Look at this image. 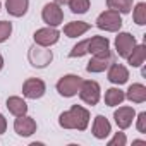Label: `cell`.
<instances>
[{
    "instance_id": "cell-31",
    "label": "cell",
    "mask_w": 146,
    "mask_h": 146,
    "mask_svg": "<svg viewBox=\"0 0 146 146\" xmlns=\"http://www.w3.org/2000/svg\"><path fill=\"white\" fill-rule=\"evenodd\" d=\"M4 64H5V60H4V57H2V55H0V70L4 69Z\"/></svg>"
},
{
    "instance_id": "cell-19",
    "label": "cell",
    "mask_w": 146,
    "mask_h": 146,
    "mask_svg": "<svg viewBox=\"0 0 146 146\" xmlns=\"http://www.w3.org/2000/svg\"><path fill=\"white\" fill-rule=\"evenodd\" d=\"M5 107H7V110H9L14 117H19V115L28 113V103H26V100H23L21 96H9L7 102H5Z\"/></svg>"
},
{
    "instance_id": "cell-14",
    "label": "cell",
    "mask_w": 146,
    "mask_h": 146,
    "mask_svg": "<svg viewBox=\"0 0 146 146\" xmlns=\"http://www.w3.org/2000/svg\"><path fill=\"white\" fill-rule=\"evenodd\" d=\"M91 131H93V136H95L96 139H107V137L110 136V132H112V125H110V122H108L107 117L96 115L95 120H93Z\"/></svg>"
},
{
    "instance_id": "cell-17",
    "label": "cell",
    "mask_w": 146,
    "mask_h": 146,
    "mask_svg": "<svg viewBox=\"0 0 146 146\" xmlns=\"http://www.w3.org/2000/svg\"><path fill=\"white\" fill-rule=\"evenodd\" d=\"M110 50V41L105 36H91L88 38V53L91 55H98L103 52Z\"/></svg>"
},
{
    "instance_id": "cell-29",
    "label": "cell",
    "mask_w": 146,
    "mask_h": 146,
    "mask_svg": "<svg viewBox=\"0 0 146 146\" xmlns=\"http://www.w3.org/2000/svg\"><path fill=\"white\" fill-rule=\"evenodd\" d=\"M5 131H7V119L0 113V134H4Z\"/></svg>"
},
{
    "instance_id": "cell-28",
    "label": "cell",
    "mask_w": 146,
    "mask_h": 146,
    "mask_svg": "<svg viewBox=\"0 0 146 146\" xmlns=\"http://www.w3.org/2000/svg\"><path fill=\"white\" fill-rule=\"evenodd\" d=\"M134 119H136V129H137L141 134H144V132H146V112L137 113Z\"/></svg>"
},
{
    "instance_id": "cell-24",
    "label": "cell",
    "mask_w": 146,
    "mask_h": 146,
    "mask_svg": "<svg viewBox=\"0 0 146 146\" xmlns=\"http://www.w3.org/2000/svg\"><path fill=\"white\" fill-rule=\"evenodd\" d=\"M90 0H69V9L72 14H86L90 11Z\"/></svg>"
},
{
    "instance_id": "cell-12",
    "label": "cell",
    "mask_w": 146,
    "mask_h": 146,
    "mask_svg": "<svg viewBox=\"0 0 146 146\" xmlns=\"http://www.w3.org/2000/svg\"><path fill=\"white\" fill-rule=\"evenodd\" d=\"M107 70H108V72H107V78H108V81H110L112 84L120 86V84H125V83L129 81V70H127V67L122 65V64H113V62H112Z\"/></svg>"
},
{
    "instance_id": "cell-27",
    "label": "cell",
    "mask_w": 146,
    "mask_h": 146,
    "mask_svg": "<svg viewBox=\"0 0 146 146\" xmlns=\"http://www.w3.org/2000/svg\"><path fill=\"white\" fill-rule=\"evenodd\" d=\"M125 144H127L125 132H115L113 137L108 141V146H125Z\"/></svg>"
},
{
    "instance_id": "cell-30",
    "label": "cell",
    "mask_w": 146,
    "mask_h": 146,
    "mask_svg": "<svg viewBox=\"0 0 146 146\" xmlns=\"http://www.w3.org/2000/svg\"><path fill=\"white\" fill-rule=\"evenodd\" d=\"M53 2L58 5H65V4H69V0H53Z\"/></svg>"
},
{
    "instance_id": "cell-22",
    "label": "cell",
    "mask_w": 146,
    "mask_h": 146,
    "mask_svg": "<svg viewBox=\"0 0 146 146\" xmlns=\"http://www.w3.org/2000/svg\"><path fill=\"white\" fill-rule=\"evenodd\" d=\"M134 0H107V7L117 11L119 14H129L132 11Z\"/></svg>"
},
{
    "instance_id": "cell-3",
    "label": "cell",
    "mask_w": 146,
    "mask_h": 146,
    "mask_svg": "<svg viewBox=\"0 0 146 146\" xmlns=\"http://www.w3.org/2000/svg\"><path fill=\"white\" fill-rule=\"evenodd\" d=\"M81 83L83 79L78 76V74H65L62 76L58 81H57V91L60 96L64 98H72V96H76L79 88H81Z\"/></svg>"
},
{
    "instance_id": "cell-18",
    "label": "cell",
    "mask_w": 146,
    "mask_h": 146,
    "mask_svg": "<svg viewBox=\"0 0 146 146\" xmlns=\"http://www.w3.org/2000/svg\"><path fill=\"white\" fill-rule=\"evenodd\" d=\"M124 95L131 103H144L146 102V86L141 83H134L127 88V91Z\"/></svg>"
},
{
    "instance_id": "cell-5",
    "label": "cell",
    "mask_w": 146,
    "mask_h": 146,
    "mask_svg": "<svg viewBox=\"0 0 146 146\" xmlns=\"http://www.w3.org/2000/svg\"><path fill=\"white\" fill-rule=\"evenodd\" d=\"M78 95H79V98L86 103V105H96L98 102H100V98H102V88H100V84L96 83V81H93V79H88V81H83L81 83V88H79V91H78Z\"/></svg>"
},
{
    "instance_id": "cell-8",
    "label": "cell",
    "mask_w": 146,
    "mask_h": 146,
    "mask_svg": "<svg viewBox=\"0 0 146 146\" xmlns=\"http://www.w3.org/2000/svg\"><path fill=\"white\" fill-rule=\"evenodd\" d=\"M46 93V84L38 78H29L23 84V95L28 100H40Z\"/></svg>"
},
{
    "instance_id": "cell-9",
    "label": "cell",
    "mask_w": 146,
    "mask_h": 146,
    "mask_svg": "<svg viewBox=\"0 0 146 146\" xmlns=\"http://www.w3.org/2000/svg\"><path fill=\"white\" fill-rule=\"evenodd\" d=\"M36 129H38L36 120H35L33 117H29L28 113L19 115V117H16V120H14V131H16L17 136H21V137H29V136H33V134L36 132Z\"/></svg>"
},
{
    "instance_id": "cell-7",
    "label": "cell",
    "mask_w": 146,
    "mask_h": 146,
    "mask_svg": "<svg viewBox=\"0 0 146 146\" xmlns=\"http://www.w3.org/2000/svg\"><path fill=\"white\" fill-rule=\"evenodd\" d=\"M33 40H35L36 45H40V46H48V48H50L52 45H55V43L60 40V31H58L57 28H53V26L40 28V29L35 31Z\"/></svg>"
},
{
    "instance_id": "cell-2",
    "label": "cell",
    "mask_w": 146,
    "mask_h": 146,
    "mask_svg": "<svg viewBox=\"0 0 146 146\" xmlns=\"http://www.w3.org/2000/svg\"><path fill=\"white\" fill-rule=\"evenodd\" d=\"M96 28L107 33H117L122 28V14H119L117 11L107 9L103 11L98 17H96Z\"/></svg>"
},
{
    "instance_id": "cell-23",
    "label": "cell",
    "mask_w": 146,
    "mask_h": 146,
    "mask_svg": "<svg viewBox=\"0 0 146 146\" xmlns=\"http://www.w3.org/2000/svg\"><path fill=\"white\" fill-rule=\"evenodd\" d=\"M132 19L137 26H144L146 24V4L144 2H139L134 5L132 9Z\"/></svg>"
},
{
    "instance_id": "cell-25",
    "label": "cell",
    "mask_w": 146,
    "mask_h": 146,
    "mask_svg": "<svg viewBox=\"0 0 146 146\" xmlns=\"http://www.w3.org/2000/svg\"><path fill=\"white\" fill-rule=\"evenodd\" d=\"M84 55H88V40L79 41L78 45L72 46V50L69 52L70 58H79V57H84Z\"/></svg>"
},
{
    "instance_id": "cell-26",
    "label": "cell",
    "mask_w": 146,
    "mask_h": 146,
    "mask_svg": "<svg viewBox=\"0 0 146 146\" xmlns=\"http://www.w3.org/2000/svg\"><path fill=\"white\" fill-rule=\"evenodd\" d=\"M12 35V23L11 21H0V43H4Z\"/></svg>"
},
{
    "instance_id": "cell-4",
    "label": "cell",
    "mask_w": 146,
    "mask_h": 146,
    "mask_svg": "<svg viewBox=\"0 0 146 146\" xmlns=\"http://www.w3.org/2000/svg\"><path fill=\"white\" fill-rule=\"evenodd\" d=\"M28 60H29V64H31L33 67H36V69H45L46 65L52 64L53 53H52V50H50L48 46H40V45L35 43V45L29 48V52H28Z\"/></svg>"
},
{
    "instance_id": "cell-6",
    "label": "cell",
    "mask_w": 146,
    "mask_h": 146,
    "mask_svg": "<svg viewBox=\"0 0 146 146\" xmlns=\"http://www.w3.org/2000/svg\"><path fill=\"white\" fill-rule=\"evenodd\" d=\"M62 5L55 4V2H48L43 5V11H41V19L46 26H60L64 23V11L60 9Z\"/></svg>"
},
{
    "instance_id": "cell-16",
    "label": "cell",
    "mask_w": 146,
    "mask_h": 146,
    "mask_svg": "<svg viewBox=\"0 0 146 146\" xmlns=\"http://www.w3.org/2000/svg\"><path fill=\"white\" fill-rule=\"evenodd\" d=\"M28 9H29V0H5V11L12 17L26 16Z\"/></svg>"
},
{
    "instance_id": "cell-11",
    "label": "cell",
    "mask_w": 146,
    "mask_h": 146,
    "mask_svg": "<svg viewBox=\"0 0 146 146\" xmlns=\"http://www.w3.org/2000/svg\"><path fill=\"white\" fill-rule=\"evenodd\" d=\"M136 45H137L136 38L131 33H127V31H122V33H119L115 36V50H117V55L122 57V58H125L132 52V48Z\"/></svg>"
},
{
    "instance_id": "cell-15",
    "label": "cell",
    "mask_w": 146,
    "mask_h": 146,
    "mask_svg": "<svg viewBox=\"0 0 146 146\" xmlns=\"http://www.w3.org/2000/svg\"><path fill=\"white\" fill-rule=\"evenodd\" d=\"M91 28L90 23H84V21H70L64 26V35L67 38H78V36H83L84 33H88Z\"/></svg>"
},
{
    "instance_id": "cell-21",
    "label": "cell",
    "mask_w": 146,
    "mask_h": 146,
    "mask_svg": "<svg viewBox=\"0 0 146 146\" xmlns=\"http://www.w3.org/2000/svg\"><path fill=\"white\" fill-rule=\"evenodd\" d=\"M124 100H125V95L119 88H108L105 91V103L108 107H119V105H122Z\"/></svg>"
},
{
    "instance_id": "cell-32",
    "label": "cell",
    "mask_w": 146,
    "mask_h": 146,
    "mask_svg": "<svg viewBox=\"0 0 146 146\" xmlns=\"http://www.w3.org/2000/svg\"><path fill=\"white\" fill-rule=\"evenodd\" d=\"M132 144H146V141H141V139H136V141H132Z\"/></svg>"
},
{
    "instance_id": "cell-10",
    "label": "cell",
    "mask_w": 146,
    "mask_h": 146,
    "mask_svg": "<svg viewBox=\"0 0 146 146\" xmlns=\"http://www.w3.org/2000/svg\"><path fill=\"white\" fill-rule=\"evenodd\" d=\"M113 62V57L108 52H103V53H98V55H93L91 60L88 62L86 65V70L90 72V74H98V72H105L108 69V65Z\"/></svg>"
},
{
    "instance_id": "cell-1",
    "label": "cell",
    "mask_w": 146,
    "mask_h": 146,
    "mask_svg": "<svg viewBox=\"0 0 146 146\" xmlns=\"http://www.w3.org/2000/svg\"><path fill=\"white\" fill-rule=\"evenodd\" d=\"M58 125L64 129L86 131L90 125V112L81 105H72L69 110L58 115Z\"/></svg>"
},
{
    "instance_id": "cell-20",
    "label": "cell",
    "mask_w": 146,
    "mask_h": 146,
    "mask_svg": "<svg viewBox=\"0 0 146 146\" xmlns=\"http://www.w3.org/2000/svg\"><path fill=\"white\" fill-rule=\"evenodd\" d=\"M127 58V64L131 67H141L144 64V58H146V46L141 43V45H136L132 48V52L125 57Z\"/></svg>"
},
{
    "instance_id": "cell-33",
    "label": "cell",
    "mask_w": 146,
    "mask_h": 146,
    "mask_svg": "<svg viewBox=\"0 0 146 146\" xmlns=\"http://www.w3.org/2000/svg\"><path fill=\"white\" fill-rule=\"evenodd\" d=\"M0 9H2V2H0Z\"/></svg>"
},
{
    "instance_id": "cell-13",
    "label": "cell",
    "mask_w": 146,
    "mask_h": 146,
    "mask_svg": "<svg viewBox=\"0 0 146 146\" xmlns=\"http://www.w3.org/2000/svg\"><path fill=\"white\" fill-rule=\"evenodd\" d=\"M136 117V110L132 107H119L115 112H113V119H115V124L120 131L124 129H129L132 125V120Z\"/></svg>"
}]
</instances>
